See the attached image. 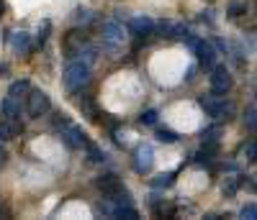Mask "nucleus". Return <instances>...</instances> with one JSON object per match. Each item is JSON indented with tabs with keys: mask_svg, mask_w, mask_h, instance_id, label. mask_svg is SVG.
Listing matches in <instances>:
<instances>
[{
	"mask_svg": "<svg viewBox=\"0 0 257 220\" xmlns=\"http://www.w3.org/2000/svg\"><path fill=\"white\" fill-rule=\"evenodd\" d=\"M90 82V64H85L82 59H72L62 72V84L67 92H77L82 84Z\"/></svg>",
	"mask_w": 257,
	"mask_h": 220,
	"instance_id": "nucleus-1",
	"label": "nucleus"
},
{
	"mask_svg": "<svg viewBox=\"0 0 257 220\" xmlns=\"http://www.w3.org/2000/svg\"><path fill=\"white\" fill-rule=\"evenodd\" d=\"M103 49L108 52L111 56H121V49H123V26L118 24V20H105L103 24Z\"/></svg>",
	"mask_w": 257,
	"mask_h": 220,
	"instance_id": "nucleus-2",
	"label": "nucleus"
},
{
	"mask_svg": "<svg viewBox=\"0 0 257 220\" xmlns=\"http://www.w3.org/2000/svg\"><path fill=\"white\" fill-rule=\"evenodd\" d=\"M57 136H59V141H62L64 146H67L70 151L82 148V146H85V141H88V136H85V130H82L80 126H75L72 120H70L67 126L57 128Z\"/></svg>",
	"mask_w": 257,
	"mask_h": 220,
	"instance_id": "nucleus-3",
	"label": "nucleus"
},
{
	"mask_svg": "<svg viewBox=\"0 0 257 220\" xmlns=\"http://www.w3.org/2000/svg\"><path fill=\"white\" fill-rule=\"evenodd\" d=\"M26 110H29V116L31 118H41V116H47L49 110H52V100L44 90H29L26 95Z\"/></svg>",
	"mask_w": 257,
	"mask_h": 220,
	"instance_id": "nucleus-4",
	"label": "nucleus"
},
{
	"mask_svg": "<svg viewBox=\"0 0 257 220\" xmlns=\"http://www.w3.org/2000/svg\"><path fill=\"white\" fill-rule=\"evenodd\" d=\"M198 105L206 110L208 118H224L226 113H231V102H226L219 95H203V98H198Z\"/></svg>",
	"mask_w": 257,
	"mask_h": 220,
	"instance_id": "nucleus-5",
	"label": "nucleus"
},
{
	"mask_svg": "<svg viewBox=\"0 0 257 220\" xmlns=\"http://www.w3.org/2000/svg\"><path fill=\"white\" fill-rule=\"evenodd\" d=\"M95 187H98V192L105 197V200H113V197L123 190V182H121V177L116 172H105V174H100V177L95 180Z\"/></svg>",
	"mask_w": 257,
	"mask_h": 220,
	"instance_id": "nucleus-6",
	"label": "nucleus"
},
{
	"mask_svg": "<svg viewBox=\"0 0 257 220\" xmlns=\"http://www.w3.org/2000/svg\"><path fill=\"white\" fill-rule=\"evenodd\" d=\"M231 87V74L226 67H221V64H213L211 67V95H219L224 98L229 92Z\"/></svg>",
	"mask_w": 257,
	"mask_h": 220,
	"instance_id": "nucleus-7",
	"label": "nucleus"
},
{
	"mask_svg": "<svg viewBox=\"0 0 257 220\" xmlns=\"http://www.w3.org/2000/svg\"><path fill=\"white\" fill-rule=\"evenodd\" d=\"M126 31L137 36V38H147L149 34H155V20L147 18V16H137V18H128L126 20Z\"/></svg>",
	"mask_w": 257,
	"mask_h": 220,
	"instance_id": "nucleus-8",
	"label": "nucleus"
},
{
	"mask_svg": "<svg viewBox=\"0 0 257 220\" xmlns=\"http://www.w3.org/2000/svg\"><path fill=\"white\" fill-rule=\"evenodd\" d=\"M152 166H155V148L149 144H142L137 148V156H134V169L147 174V172H152Z\"/></svg>",
	"mask_w": 257,
	"mask_h": 220,
	"instance_id": "nucleus-9",
	"label": "nucleus"
},
{
	"mask_svg": "<svg viewBox=\"0 0 257 220\" xmlns=\"http://www.w3.org/2000/svg\"><path fill=\"white\" fill-rule=\"evenodd\" d=\"M85 41H88L85 31L72 28V31L67 34V38H64V56H67V59H75V56H77V52H80V46H82Z\"/></svg>",
	"mask_w": 257,
	"mask_h": 220,
	"instance_id": "nucleus-10",
	"label": "nucleus"
},
{
	"mask_svg": "<svg viewBox=\"0 0 257 220\" xmlns=\"http://www.w3.org/2000/svg\"><path fill=\"white\" fill-rule=\"evenodd\" d=\"M8 41H11V49H13L16 54H29V52L34 49V38H31V34H26V31H13Z\"/></svg>",
	"mask_w": 257,
	"mask_h": 220,
	"instance_id": "nucleus-11",
	"label": "nucleus"
},
{
	"mask_svg": "<svg viewBox=\"0 0 257 220\" xmlns=\"http://www.w3.org/2000/svg\"><path fill=\"white\" fill-rule=\"evenodd\" d=\"M155 31H160V36H167V38H180L188 28L178 24V20H160V24H155Z\"/></svg>",
	"mask_w": 257,
	"mask_h": 220,
	"instance_id": "nucleus-12",
	"label": "nucleus"
},
{
	"mask_svg": "<svg viewBox=\"0 0 257 220\" xmlns=\"http://www.w3.org/2000/svg\"><path fill=\"white\" fill-rule=\"evenodd\" d=\"M0 118L11 120V123H21V105H18V100L6 98L3 102H0Z\"/></svg>",
	"mask_w": 257,
	"mask_h": 220,
	"instance_id": "nucleus-13",
	"label": "nucleus"
},
{
	"mask_svg": "<svg viewBox=\"0 0 257 220\" xmlns=\"http://www.w3.org/2000/svg\"><path fill=\"white\" fill-rule=\"evenodd\" d=\"M196 54H198L201 64H203V67H208V70L216 64V46H213L211 41H201V46L196 49Z\"/></svg>",
	"mask_w": 257,
	"mask_h": 220,
	"instance_id": "nucleus-14",
	"label": "nucleus"
},
{
	"mask_svg": "<svg viewBox=\"0 0 257 220\" xmlns=\"http://www.w3.org/2000/svg\"><path fill=\"white\" fill-rule=\"evenodd\" d=\"M75 102H77V108L82 110V116L88 118V120H98V116H100V113H98V108H95V100H93L90 95H82V98H77Z\"/></svg>",
	"mask_w": 257,
	"mask_h": 220,
	"instance_id": "nucleus-15",
	"label": "nucleus"
},
{
	"mask_svg": "<svg viewBox=\"0 0 257 220\" xmlns=\"http://www.w3.org/2000/svg\"><path fill=\"white\" fill-rule=\"evenodd\" d=\"M113 218L121 220H139V210L132 202H113Z\"/></svg>",
	"mask_w": 257,
	"mask_h": 220,
	"instance_id": "nucleus-16",
	"label": "nucleus"
},
{
	"mask_svg": "<svg viewBox=\"0 0 257 220\" xmlns=\"http://www.w3.org/2000/svg\"><path fill=\"white\" fill-rule=\"evenodd\" d=\"M85 154H88V162H93V164H105L108 162V154H105L98 144H93V141H85Z\"/></svg>",
	"mask_w": 257,
	"mask_h": 220,
	"instance_id": "nucleus-17",
	"label": "nucleus"
},
{
	"mask_svg": "<svg viewBox=\"0 0 257 220\" xmlns=\"http://www.w3.org/2000/svg\"><path fill=\"white\" fill-rule=\"evenodd\" d=\"M175 180H178V172H162V174H157V177L152 180V187L155 190H167V187L175 184Z\"/></svg>",
	"mask_w": 257,
	"mask_h": 220,
	"instance_id": "nucleus-18",
	"label": "nucleus"
},
{
	"mask_svg": "<svg viewBox=\"0 0 257 220\" xmlns=\"http://www.w3.org/2000/svg\"><path fill=\"white\" fill-rule=\"evenodd\" d=\"M21 128H24L21 123H11V120H3V118H0V141H8V138L18 136Z\"/></svg>",
	"mask_w": 257,
	"mask_h": 220,
	"instance_id": "nucleus-19",
	"label": "nucleus"
},
{
	"mask_svg": "<svg viewBox=\"0 0 257 220\" xmlns=\"http://www.w3.org/2000/svg\"><path fill=\"white\" fill-rule=\"evenodd\" d=\"M29 90H31L29 80H16V82L8 87V98H13V100H21V98H24Z\"/></svg>",
	"mask_w": 257,
	"mask_h": 220,
	"instance_id": "nucleus-20",
	"label": "nucleus"
},
{
	"mask_svg": "<svg viewBox=\"0 0 257 220\" xmlns=\"http://www.w3.org/2000/svg\"><path fill=\"white\" fill-rule=\"evenodd\" d=\"M77 59H82L85 64H93V62L98 59V46H95V44L85 41L82 46H80V52H77Z\"/></svg>",
	"mask_w": 257,
	"mask_h": 220,
	"instance_id": "nucleus-21",
	"label": "nucleus"
},
{
	"mask_svg": "<svg viewBox=\"0 0 257 220\" xmlns=\"http://www.w3.org/2000/svg\"><path fill=\"white\" fill-rule=\"evenodd\" d=\"M239 187H242V184H239V174H234V177H226V180L221 182V192H224L226 197H234Z\"/></svg>",
	"mask_w": 257,
	"mask_h": 220,
	"instance_id": "nucleus-22",
	"label": "nucleus"
},
{
	"mask_svg": "<svg viewBox=\"0 0 257 220\" xmlns=\"http://www.w3.org/2000/svg\"><path fill=\"white\" fill-rule=\"evenodd\" d=\"M157 120H160V113H157L155 108L142 110V113H139V123H142V126H157Z\"/></svg>",
	"mask_w": 257,
	"mask_h": 220,
	"instance_id": "nucleus-23",
	"label": "nucleus"
},
{
	"mask_svg": "<svg viewBox=\"0 0 257 220\" xmlns=\"http://www.w3.org/2000/svg\"><path fill=\"white\" fill-rule=\"evenodd\" d=\"M157 141H160V144H178L180 136L175 134L173 128H160V130H157Z\"/></svg>",
	"mask_w": 257,
	"mask_h": 220,
	"instance_id": "nucleus-24",
	"label": "nucleus"
},
{
	"mask_svg": "<svg viewBox=\"0 0 257 220\" xmlns=\"http://www.w3.org/2000/svg\"><path fill=\"white\" fill-rule=\"evenodd\" d=\"M49 31H52V24H49V20H44V24L39 26V31H36V46H44L47 38H49Z\"/></svg>",
	"mask_w": 257,
	"mask_h": 220,
	"instance_id": "nucleus-25",
	"label": "nucleus"
},
{
	"mask_svg": "<svg viewBox=\"0 0 257 220\" xmlns=\"http://www.w3.org/2000/svg\"><path fill=\"white\" fill-rule=\"evenodd\" d=\"M226 13H229V18H239L242 13H247V6L239 3V0H231V3L226 6Z\"/></svg>",
	"mask_w": 257,
	"mask_h": 220,
	"instance_id": "nucleus-26",
	"label": "nucleus"
},
{
	"mask_svg": "<svg viewBox=\"0 0 257 220\" xmlns=\"http://www.w3.org/2000/svg\"><path fill=\"white\" fill-rule=\"evenodd\" d=\"M219 134H221V126H211V128H206L203 130V141H219Z\"/></svg>",
	"mask_w": 257,
	"mask_h": 220,
	"instance_id": "nucleus-27",
	"label": "nucleus"
},
{
	"mask_svg": "<svg viewBox=\"0 0 257 220\" xmlns=\"http://www.w3.org/2000/svg\"><path fill=\"white\" fill-rule=\"evenodd\" d=\"M239 218H244V220H254V218H257V205H254V202L244 205L242 212H239Z\"/></svg>",
	"mask_w": 257,
	"mask_h": 220,
	"instance_id": "nucleus-28",
	"label": "nucleus"
},
{
	"mask_svg": "<svg viewBox=\"0 0 257 220\" xmlns=\"http://www.w3.org/2000/svg\"><path fill=\"white\" fill-rule=\"evenodd\" d=\"M90 20H93V10H77L75 13V24H90Z\"/></svg>",
	"mask_w": 257,
	"mask_h": 220,
	"instance_id": "nucleus-29",
	"label": "nucleus"
},
{
	"mask_svg": "<svg viewBox=\"0 0 257 220\" xmlns=\"http://www.w3.org/2000/svg\"><path fill=\"white\" fill-rule=\"evenodd\" d=\"M254 113H257L254 105H249V108L244 110V123H247V128H249V130H254V123H257V120H254Z\"/></svg>",
	"mask_w": 257,
	"mask_h": 220,
	"instance_id": "nucleus-30",
	"label": "nucleus"
},
{
	"mask_svg": "<svg viewBox=\"0 0 257 220\" xmlns=\"http://www.w3.org/2000/svg\"><path fill=\"white\" fill-rule=\"evenodd\" d=\"M254 154H257V146H254V141H249V144L244 146V156H247L249 162H254Z\"/></svg>",
	"mask_w": 257,
	"mask_h": 220,
	"instance_id": "nucleus-31",
	"label": "nucleus"
},
{
	"mask_svg": "<svg viewBox=\"0 0 257 220\" xmlns=\"http://www.w3.org/2000/svg\"><path fill=\"white\" fill-rule=\"evenodd\" d=\"M185 80L190 82V80H196V67H188V72H185Z\"/></svg>",
	"mask_w": 257,
	"mask_h": 220,
	"instance_id": "nucleus-32",
	"label": "nucleus"
},
{
	"mask_svg": "<svg viewBox=\"0 0 257 220\" xmlns=\"http://www.w3.org/2000/svg\"><path fill=\"white\" fill-rule=\"evenodd\" d=\"M6 159H8V154H6V148H3V146H0V166L6 164Z\"/></svg>",
	"mask_w": 257,
	"mask_h": 220,
	"instance_id": "nucleus-33",
	"label": "nucleus"
},
{
	"mask_svg": "<svg viewBox=\"0 0 257 220\" xmlns=\"http://www.w3.org/2000/svg\"><path fill=\"white\" fill-rule=\"evenodd\" d=\"M0 10H3V0H0Z\"/></svg>",
	"mask_w": 257,
	"mask_h": 220,
	"instance_id": "nucleus-34",
	"label": "nucleus"
}]
</instances>
